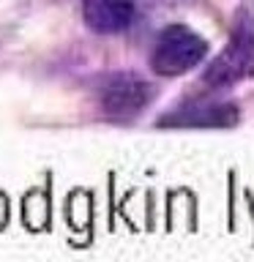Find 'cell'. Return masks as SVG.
<instances>
[{
	"label": "cell",
	"instance_id": "obj_2",
	"mask_svg": "<svg viewBox=\"0 0 254 262\" xmlns=\"http://www.w3.org/2000/svg\"><path fill=\"white\" fill-rule=\"evenodd\" d=\"M205 55H208V44L202 36H197L192 28H183V25H170L156 38L151 66L164 77H178L200 66Z\"/></svg>",
	"mask_w": 254,
	"mask_h": 262
},
{
	"label": "cell",
	"instance_id": "obj_6",
	"mask_svg": "<svg viewBox=\"0 0 254 262\" xmlns=\"http://www.w3.org/2000/svg\"><path fill=\"white\" fill-rule=\"evenodd\" d=\"M164 3H167V0H164ZM170 3H180V0H170Z\"/></svg>",
	"mask_w": 254,
	"mask_h": 262
},
{
	"label": "cell",
	"instance_id": "obj_5",
	"mask_svg": "<svg viewBox=\"0 0 254 262\" xmlns=\"http://www.w3.org/2000/svg\"><path fill=\"white\" fill-rule=\"evenodd\" d=\"M137 14V0H82V16L96 33H118Z\"/></svg>",
	"mask_w": 254,
	"mask_h": 262
},
{
	"label": "cell",
	"instance_id": "obj_1",
	"mask_svg": "<svg viewBox=\"0 0 254 262\" xmlns=\"http://www.w3.org/2000/svg\"><path fill=\"white\" fill-rule=\"evenodd\" d=\"M254 74V19H241L235 25L227 47L213 57V63L205 69L202 82L213 90L238 85Z\"/></svg>",
	"mask_w": 254,
	"mask_h": 262
},
{
	"label": "cell",
	"instance_id": "obj_4",
	"mask_svg": "<svg viewBox=\"0 0 254 262\" xmlns=\"http://www.w3.org/2000/svg\"><path fill=\"white\" fill-rule=\"evenodd\" d=\"M238 120V110L232 104H200V106H180L172 115L159 118V126L170 128H227Z\"/></svg>",
	"mask_w": 254,
	"mask_h": 262
},
{
	"label": "cell",
	"instance_id": "obj_3",
	"mask_svg": "<svg viewBox=\"0 0 254 262\" xmlns=\"http://www.w3.org/2000/svg\"><path fill=\"white\" fill-rule=\"evenodd\" d=\"M153 88L137 74H115L101 90V106L110 118H134L151 104Z\"/></svg>",
	"mask_w": 254,
	"mask_h": 262
}]
</instances>
